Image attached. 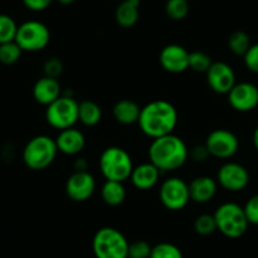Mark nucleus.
<instances>
[{
  "label": "nucleus",
  "mask_w": 258,
  "mask_h": 258,
  "mask_svg": "<svg viewBox=\"0 0 258 258\" xmlns=\"http://www.w3.org/2000/svg\"><path fill=\"white\" fill-rule=\"evenodd\" d=\"M177 121L178 113L175 105L163 99H157L142 106L137 124L143 135L156 140L173 133Z\"/></svg>",
  "instance_id": "nucleus-1"
},
{
  "label": "nucleus",
  "mask_w": 258,
  "mask_h": 258,
  "mask_svg": "<svg viewBox=\"0 0 258 258\" xmlns=\"http://www.w3.org/2000/svg\"><path fill=\"white\" fill-rule=\"evenodd\" d=\"M186 143L178 136L171 135L152 140L148 147V158L161 172H173L182 167L188 160Z\"/></svg>",
  "instance_id": "nucleus-2"
},
{
  "label": "nucleus",
  "mask_w": 258,
  "mask_h": 258,
  "mask_svg": "<svg viewBox=\"0 0 258 258\" xmlns=\"http://www.w3.org/2000/svg\"><path fill=\"white\" fill-rule=\"evenodd\" d=\"M133 167L131 155L118 146L106 147L99 157V168L105 180L124 182L131 177Z\"/></svg>",
  "instance_id": "nucleus-3"
},
{
  "label": "nucleus",
  "mask_w": 258,
  "mask_h": 258,
  "mask_svg": "<svg viewBox=\"0 0 258 258\" xmlns=\"http://www.w3.org/2000/svg\"><path fill=\"white\" fill-rule=\"evenodd\" d=\"M57 153L58 150L53 138L46 135H39L27 142L22 158L29 170L42 171L53 163Z\"/></svg>",
  "instance_id": "nucleus-4"
},
{
  "label": "nucleus",
  "mask_w": 258,
  "mask_h": 258,
  "mask_svg": "<svg viewBox=\"0 0 258 258\" xmlns=\"http://www.w3.org/2000/svg\"><path fill=\"white\" fill-rule=\"evenodd\" d=\"M213 215L217 223V230L230 239H237L244 235L249 225L244 209L237 203H223Z\"/></svg>",
  "instance_id": "nucleus-5"
},
{
  "label": "nucleus",
  "mask_w": 258,
  "mask_h": 258,
  "mask_svg": "<svg viewBox=\"0 0 258 258\" xmlns=\"http://www.w3.org/2000/svg\"><path fill=\"white\" fill-rule=\"evenodd\" d=\"M128 247L125 235L113 227L100 228L93 238L95 258H128Z\"/></svg>",
  "instance_id": "nucleus-6"
},
{
  "label": "nucleus",
  "mask_w": 258,
  "mask_h": 258,
  "mask_svg": "<svg viewBox=\"0 0 258 258\" xmlns=\"http://www.w3.org/2000/svg\"><path fill=\"white\" fill-rule=\"evenodd\" d=\"M46 120L52 128L63 131L73 128L79 121V103L74 96L62 94L57 100L47 105Z\"/></svg>",
  "instance_id": "nucleus-7"
},
{
  "label": "nucleus",
  "mask_w": 258,
  "mask_h": 258,
  "mask_svg": "<svg viewBox=\"0 0 258 258\" xmlns=\"http://www.w3.org/2000/svg\"><path fill=\"white\" fill-rule=\"evenodd\" d=\"M14 41L23 52H39L48 46L51 33L48 27L39 21H27L18 26Z\"/></svg>",
  "instance_id": "nucleus-8"
},
{
  "label": "nucleus",
  "mask_w": 258,
  "mask_h": 258,
  "mask_svg": "<svg viewBox=\"0 0 258 258\" xmlns=\"http://www.w3.org/2000/svg\"><path fill=\"white\" fill-rule=\"evenodd\" d=\"M158 197L166 209L172 212L182 210L190 202L188 183L177 176L167 177L161 182Z\"/></svg>",
  "instance_id": "nucleus-9"
},
{
  "label": "nucleus",
  "mask_w": 258,
  "mask_h": 258,
  "mask_svg": "<svg viewBox=\"0 0 258 258\" xmlns=\"http://www.w3.org/2000/svg\"><path fill=\"white\" fill-rule=\"evenodd\" d=\"M205 147L212 157L218 160L232 158L239 150V140L237 136L228 129H214L205 140Z\"/></svg>",
  "instance_id": "nucleus-10"
},
{
  "label": "nucleus",
  "mask_w": 258,
  "mask_h": 258,
  "mask_svg": "<svg viewBox=\"0 0 258 258\" xmlns=\"http://www.w3.org/2000/svg\"><path fill=\"white\" fill-rule=\"evenodd\" d=\"M217 182L229 192L243 191L249 183V172L238 162H225L217 172Z\"/></svg>",
  "instance_id": "nucleus-11"
},
{
  "label": "nucleus",
  "mask_w": 258,
  "mask_h": 258,
  "mask_svg": "<svg viewBox=\"0 0 258 258\" xmlns=\"http://www.w3.org/2000/svg\"><path fill=\"white\" fill-rule=\"evenodd\" d=\"M96 188L95 177L89 171H75L66 181L64 190L68 197L76 203L90 199Z\"/></svg>",
  "instance_id": "nucleus-12"
},
{
  "label": "nucleus",
  "mask_w": 258,
  "mask_h": 258,
  "mask_svg": "<svg viewBox=\"0 0 258 258\" xmlns=\"http://www.w3.org/2000/svg\"><path fill=\"white\" fill-rule=\"evenodd\" d=\"M205 75H207V83L209 88L220 95H227L232 90L233 86L237 84L234 70L227 62H213Z\"/></svg>",
  "instance_id": "nucleus-13"
},
{
  "label": "nucleus",
  "mask_w": 258,
  "mask_h": 258,
  "mask_svg": "<svg viewBox=\"0 0 258 258\" xmlns=\"http://www.w3.org/2000/svg\"><path fill=\"white\" fill-rule=\"evenodd\" d=\"M228 103L239 113H249L258 106V86L252 83H238L227 94Z\"/></svg>",
  "instance_id": "nucleus-14"
},
{
  "label": "nucleus",
  "mask_w": 258,
  "mask_h": 258,
  "mask_svg": "<svg viewBox=\"0 0 258 258\" xmlns=\"http://www.w3.org/2000/svg\"><path fill=\"white\" fill-rule=\"evenodd\" d=\"M190 52L181 44L171 43L163 47L158 56L161 68L170 74H182L188 69Z\"/></svg>",
  "instance_id": "nucleus-15"
},
{
  "label": "nucleus",
  "mask_w": 258,
  "mask_h": 258,
  "mask_svg": "<svg viewBox=\"0 0 258 258\" xmlns=\"http://www.w3.org/2000/svg\"><path fill=\"white\" fill-rule=\"evenodd\" d=\"M58 152L66 156H78L85 148L86 140L81 131L73 126V128L59 131L57 137L54 138Z\"/></svg>",
  "instance_id": "nucleus-16"
},
{
  "label": "nucleus",
  "mask_w": 258,
  "mask_h": 258,
  "mask_svg": "<svg viewBox=\"0 0 258 258\" xmlns=\"http://www.w3.org/2000/svg\"><path fill=\"white\" fill-rule=\"evenodd\" d=\"M218 191V182L210 176H198L188 183L190 200L197 204H207L214 199Z\"/></svg>",
  "instance_id": "nucleus-17"
},
{
  "label": "nucleus",
  "mask_w": 258,
  "mask_h": 258,
  "mask_svg": "<svg viewBox=\"0 0 258 258\" xmlns=\"http://www.w3.org/2000/svg\"><path fill=\"white\" fill-rule=\"evenodd\" d=\"M161 171L156 167L150 161L133 167L132 173H131V182L138 190H151L158 183L161 177Z\"/></svg>",
  "instance_id": "nucleus-18"
},
{
  "label": "nucleus",
  "mask_w": 258,
  "mask_h": 258,
  "mask_svg": "<svg viewBox=\"0 0 258 258\" xmlns=\"http://www.w3.org/2000/svg\"><path fill=\"white\" fill-rule=\"evenodd\" d=\"M32 93H33V98L37 103L47 106L62 95V88L57 79L42 76L36 81Z\"/></svg>",
  "instance_id": "nucleus-19"
},
{
  "label": "nucleus",
  "mask_w": 258,
  "mask_h": 258,
  "mask_svg": "<svg viewBox=\"0 0 258 258\" xmlns=\"http://www.w3.org/2000/svg\"><path fill=\"white\" fill-rule=\"evenodd\" d=\"M114 18L121 28H132L140 19V0H121L116 7Z\"/></svg>",
  "instance_id": "nucleus-20"
},
{
  "label": "nucleus",
  "mask_w": 258,
  "mask_h": 258,
  "mask_svg": "<svg viewBox=\"0 0 258 258\" xmlns=\"http://www.w3.org/2000/svg\"><path fill=\"white\" fill-rule=\"evenodd\" d=\"M141 106L136 101L131 99H123V100L116 101L113 106V116L119 124L123 125H132L138 123L141 114Z\"/></svg>",
  "instance_id": "nucleus-21"
},
{
  "label": "nucleus",
  "mask_w": 258,
  "mask_h": 258,
  "mask_svg": "<svg viewBox=\"0 0 258 258\" xmlns=\"http://www.w3.org/2000/svg\"><path fill=\"white\" fill-rule=\"evenodd\" d=\"M100 195L101 199L106 205H109V207H119V205L123 204L126 198L124 182L106 180L101 186Z\"/></svg>",
  "instance_id": "nucleus-22"
},
{
  "label": "nucleus",
  "mask_w": 258,
  "mask_h": 258,
  "mask_svg": "<svg viewBox=\"0 0 258 258\" xmlns=\"http://www.w3.org/2000/svg\"><path fill=\"white\" fill-rule=\"evenodd\" d=\"M103 118L100 105L93 100H84L79 103V121L85 126H95Z\"/></svg>",
  "instance_id": "nucleus-23"
},
{
  "label": "nucleus",
  "mask_w": 258,
  "mask_h": 258,
  "mask_svg": "<svg viewBox=\"0 0 258 258\" xmlns=\"http://www.w3.org/2000/svg\"><path fill=\"white\" fill-rule=\"evenodd\" d=\"M250 46V38L244 31H234L228 38V48L235 56H244Z\"/></svg>",
  "instance_id": "nucleus-24"
},
{
  "label": "nucleus",
  "mask_w": 258,
  "mask_h": 258,
  "mask_svg": "<svg viewBox=\"0 0 258 258\" xmlns=\"http://www.w3.org/2000/svg\"><path fill=\"white\" fill-rule=\"evenodd\" d=\"M213 59L210 54L204 51H192L188 56V69L195 73L205 74L213 64Z\"/></svg>",
  "instance_id": "nucleus-25"
},
{
  "label": "nucleus",
  "mask_w": 258,
  "mask_h": 258,
  "mask_svg": "<svg viewBox=\"0 0 258 258\" xmlns=\"http://www.w3.org/2000/svg\"><path fill=\"white\" fill-rule=\"evenodd\" d=\"M190 6L188 0H167L165 4L166 16L172 21H182L187 17Z\"/></svg>",
  "instance_id": "nucleus-26"
},
{
  "label": "nucleus",
  "mask_w": 258,
  "mask_h": 258,
  "mask_svg": "<svg viewBox=\"0 0 258 258\" xmlns=\"http://www.w3.org/2000/svg\"><path fill=\"white\" fill-rule=\"evenodd\" d=\"M17 26L16 21L8 14H0V44L13 42L16 39Z\"/></svg>",
  "instance_id": "nucleus-27"
},
{
  "label": "nucleus",
  "mask_w": 258,
  "mask_h": 258,
  "mask_svg": "<svg viewBox=\"0 0 258 258\" xmlns=\"http://www.w3.org/2000/svg\"><path fill=\"white\" fill-rule=\"evenodd\" d=\"M150 258H183V254L173 243L161 242L153 245Z\"/></svg>",
  "instance_id": "nucleus-28"
},
{
  "label": "nucleus",
  "mask_w": 258,
  "mask_h": 258,
  "mask_svg": "<svg viewBox=\"0 0 258 258\" xmlns=\"http://www.w3.org/2000/svg\"><path fill=\"white\" fill-rule=\"evenodd\" d=\"M22 53H23V51L16 41L0 44V62L2 63L14 64L19 61Z\"/></svg>",
  "instance_id": "nucleus-29"
},
{
  "label": "nucleus",
  "mask_w": 258,
  "mask_h": 258,
  "mask_svg": "<svg viewBox=\"0 0 258 258\" xmlns=\"http://www.w3.org/2000/svg\"><path fill=\"white\" fill-rule=\"evenodd\" d=\"M194 230L202 237L212 235L217 230V223L213 214H200L194 222Z\"/></svg>",
  "instance_id": "nucleus-30"
},
{
  "label": "nucleus",
  "mask_w": 258,
  "mask_h": 258,
  "mask_svg": "<svg viewBox=\"0 0 258 258\" xmlns=\"http://www.w3.org/2000/svg\"><path fill=\"white\" fill-rule=\"evenodd\" d=\"M152 245L146 240H135L129 243L128 258H150Z\"/></svg>",
  "instance_id": "nucleus-31"
},
{
  "label": "nucleus",
  "mask_w": 258,
  "mask_h": 258,
  "mask_svg": "<svg viewBox=\"0 0 258 258\" xmlns=\"http://www.w3.org/2000/svg\"><path fill=\"white\" fill-rule=\"evenodd\" d=\"M62 71H63V63H62V61L58 58V57H49L48 59L44 61L43 63L44 76L58 79V76H61Z\"/></svg>",
  "instance_id": "nucleus-32"
},
{
  "label": "nucleus",
  "mask_w": 258,
  "mask_h": 258,
  "mask_svg": "<svg viewBox=\"0 0 258 258\" xmlns=\"http://www.w3.org/2000/svg\"><path fill=\"white\" fill-rule=\"evenodd\" d=\"M244 214L249 224L258 225V194L250 197L243 207Z\"/></svg>",
  "instance_id": "nucleus-33"
},
{
  "label": "nucleus",
  "mask_w": 258,
  "mask_h": 258,
  "mask_svg": "<svg viewBox=\"0 0 258 258\" xmlns=\"http://www.w3.org/2000/svg\"><path fill=\"white\" fill-rule=\"evenodd\" d=\"M243 61H244L245 68L253 74L258 75V43L252 44L249 47L245 54L243 56Z\"/></svg>",
  "instance_id": "nucleus-34"
},
{
  "label": "nucleus",
  "mask_w": 258,
  "mask_h": 258,
  "mask_svg": "<svg viewBox=\"0 0 258 258\" xmlns=\"http://www.w3.org/2000/svg\"><path fill=\"white\" fill-rule=\"evenodd\" d=\"M209 152H208L205 145H197L194 146L188 152V157L194 161V162H204L209 157Z\"/></svg>",
  "instance_id": "nucleus-35"
},
{
  "label": "nucleus",
  "mask_w": 258,
  "mask_h": 258,
  "mask_svg": "<svg viewBox=\"0 0 258 258\" xmlns=\"http://www.w3.org/2000/svg\"><path fill=\"white\" fill-rule=\"evenodd\" d=\"M27 9L32 12H42L46 11L54 0H22Z\"/></svg>",
  "instance_id": "nucleus-36"
},
{
  "label": "nucleus",
  "mask_w": 258,
  "mask_h": 258,
  "mask_svg": "<svg viewBox=\"0 0 258 258\" xmlns=\"http://www.w3.org/2000/svg\"><path fill=\"white\" fill-rule=\"evenodd\" d=\"M74 168L75 171H88L89 168V163L86 161V158L84 157H78L74 162Z\"/></svg>",
  "instance_id": "nucleus-37"
},
{
  "label": "nucleus",
  "mask_w": 258,
  "mask_h": 258,
  "mask_svg": "<svg viewBox=\"0 0 258 258\" xmlns=\"http://www.w3.org/2000/svg\"><path fill=\"white\" fill-rule=\"evenodd\" d=\"M252 141H253V146H254L255 150L258 151V125L255 126L254 132H253V137H252Z\"/></svg>",
  "instance_id": "nucleus-38"
},
{
  "label": "nucleus",
  "mask_w": 258,
  "mask_h": 258,
  "mask_svg": "<svg viewBox=\"0 0 258 258\" xmlns=\"http://www.w3.org/2000/svg\"><path fill=\"white\" fill-rule=\"evenodd\" d=\"M56 2H58L62 6H70V4H73L75 0H56Z\"/></svg>",
  "instance_id": "nucleus-39"
},
{
  "label": "nucleus",
  "mask_w": 258,
  "mask_h": 258,
  "mask_svg": "<svg viewBox=\"0 0 258 258\" xmlns=\"http://www.w3.org/2000/svg\"><path fill=\"white\" fill-rule=\"evenodd\" d=\"M188 2H190V0H188Z\"/></svg>",
  "instance_id": "nucleus-40"
}]
</instances>
